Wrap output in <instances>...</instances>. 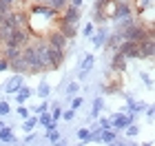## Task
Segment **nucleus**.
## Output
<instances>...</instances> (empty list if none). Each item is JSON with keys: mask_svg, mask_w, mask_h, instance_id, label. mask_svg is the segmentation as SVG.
I'll use <instances>...</instances> for the list:
<instances>
[{"mask_svg": "<svg viewBox=\"0 0 155 146\" xmlns=\"http://www.w3.org/2000/svg\"><path fill=\"white\" fill-rule=\"evenodd\" d=\"M111 69H113V71H120V73L126 69V58H124L120 51H113V62H111Z\"/></svg>", "mask_w": 155, "mask_h": 146, "instance_id": "f8f14e48", "label": "nucleus"}, {"mask_svg": "<svg viewBox=\"0 0 155 146\" xmlns=\"http://www.w3.org/2000/svg\"><path fill=\"white\" fill-rule=\"evenodd\" d=\"M78 137H80L84 144H89L91 142V131L89 128H80V131H78Z\"/></svg>", "mask_w": 155, "mask_h": 146, "instance_id": "393cba45", "label": "nucleus"}, {"mask_svg": "<svg viewBox=\"0 0 155 146\" xmlns=\"http://www.w3.org/2000/svg\"><path fill=\"white\" fill-rule=\"evenodd\" d=\"M45 5H47V7H51V9L58 13V11H62V9H64V7L69 5V0H47Z\"/></svg>", "mask_w": 155, "mask_h": 146, "instance_id": "f3484780", "label": "nucleus"}, {"mask_svg": "<svg viewBox=\"0 0 155 146\" xmlns=\"http://www.w3.org/2000/svg\"><path fill=\"white\" fill-rule=\"evenodd\" d=\"M22 58L27 62V67H29V73H45L42 62H40V55H38V47H36L33 40H29V42L22 47Z\"/></svg>", "mask_w": 155, "mask_h": 146, "instance_id": "f257e3e1", "label": "nucleus"}, {"mask_svg": "<svg viewBox=\"0 0 155 146\" xmlns=\"http://www.w3.org/2000/svg\"><path fill=\"white\" fill-rule=\"evenodd\" d=\"M102 109H104V100H102V97H95V100H93V117L100 115Z\"/></svg>", "mask_w": 155, "mask_h": 146, "instance_id": "412c9836", "label": "nucleus"}, {"mask_svg": "<svg viewBox=\"0 0 155 146\" xmlns=\"http://www.w3.org/2000/svg\"><path fill=\"white\" fill-rule=\"evenodd\" d=\"M62 120H64V122H73V117H75V111L73 109H69V111H62Z\"/></svg>", "mask_w": 155, "mask_h": 146, "instance_id": "cd10ccee", "label": "nucleus"}, {"mask_svg": "<svg viewBox=\"0 0 155 146\" xmlns=\"http://www.w3.org/2000/svg\"><path fill=\"white\" fill-rule=\"evenodd\" d=\"M38 124H42L45 128H55V124H58V122L51 117V113H49V111H45V113L38 115Z\"/></svg>", "mask_w": 155, "mask_h": 146, "instance_id": "2eb2a0df", "label": "nucleus"}, {"mask_svg": "<svg viewBox=\"0 0 155 146\" xmlns=\"http://www.w3.org/2000/svg\"><path fill=\"white\" fill-rule=\"evenodd\" d=\"M31 93H33L31 89L22 84V86H20L18 91H16V102H18V104H25V102H27V100H29V97H31Z\"/></svg>", "mask_w": 155, "mask_h": 146, "instance_id": "dca6fc26", "label": "nucleus"}, {"mask_svg": "<svg viewBox=\"0 0 155 146\" xmlns=\"http://www.w3.org/2000/svg\"><path fill=\"white\" fill-rule=\"evenodd\" d=\"M36 140H38V135H36V133H31V131H29V135H27L22 142H25V144H36Z\"/></svg>", "mask_w": 155, "mask_h": 146, "instance_id": "473e14b6", "label": "nucleus"}, {"mask_svg": "<svg viewBox=\"0 0 155 146\" xmlns=\"http://www.w3.org/2000/svg\"><path fill=\"white\" fill-rule=\"evenodd\" d=\"M82 104H84L82 97H73V100H71V109H73V111H78V109L82 106Z\"/></svg>", "mask_w": 155, "mask_h": 146, "instance_id": "2f4dec72", "label": "nucleus"}, {"mask_svg": "<svg viewBox=\"0 0 155 146\" xmlns=\"http://www.w3.org/2000/svg\"><path fill=\"white\" fill-rule=\"evenodd\" d=\"M0 47H2V38H0Z\"/></svg>", "mask_w": 155, "mask_h": 146, "instance_id": "79ce46f5", "label": "nucleus"}, {"mask_svg": "<svg viewBox=\"0 0 155 146\" xmlns=\"http://www.w3.org/2000/svg\"><path fill=\"white\" fill-rule=\"evenodd\" d=\"M107 38H109V31L102 27V29L97 31V36L93 38V44H95V47H102V44H107Z\"/></svg>", "mask_w": 155, "mask_h": 146, "instance_id": "a211bd4d", "label": "nucleus"}, {"mask_svg": "<svg viewBox=\"0 0 155 146\" xmlns=\"http://www.w3.org/2000/svg\"><path fill=\"white\" fill-rule=\"evenodd\" d=\"M97 126H100V128H113L109 117H100V120H97Z\"/></svg>", "mask_w": 155, "mask_h": 146, "instance_id": "7c9ffc66", "label": "nucleus"}, {"mask_svg": "<svg viewBox=\"0 0 155 146\" xmlns=\"http://www.w3.org/2000/svg\"><path fill=\"white\" fill-rule=\"evenodd\" d=\"M58 22L78 24V22H80V7H71V5H67L62 11H58Z\"/></svg>", "mask_w": 155, "mask_h": 146, "instance_id": "f03ea898", "label": "nucleus"}, {"mask_svg": "<svg viewBox=\"0 0 155 146\" xmlns=\"http://www.w3.org/2000/svg\"><path fill=\"white\" fill-rule=\"evenodd\" d=\"M117 5H122V2H133V0H115Z\"/></svg>", "mask_w": 155, "mask_h": 146, "instance_id": "ea45409f", "label": "nucleus"}, {"mask_svg": "<svg viewBox=\"0 0 155 146\" xmlns=\"http://www.w3.org/2000/svg\"><path fill=\"white\" fill-rule=\"evenodd\" d=\"M115 51H120V53H122L126 60H131V58H137L140 42H133V40H122V42H120V47L115 49Z\"/></svg>", "mask_w": 155, "mask_h": 146, "instance_id": "423d86ee", "label": "nucleus"}, {"mask_svg": "<svg viewBox=\"0 0 155 146\" xmlns=\"http://www.w3.org/2000/svg\"><path fill=\"white\" fill-rule=\"evenodd\" d=\"M47 140L51 142V144H55V142L60 140V133H58L55 128H47Z\"/></svg>", "mask_w": 155, "mask_h": 146, "instance_id": "b1692460", "label": "nucleus"}, {"mask_svg": "<svg viewBox=\"0 0 155 146\" xmlns=\"http://www.w3.org/2000/svg\"><path fill=\"white\" fill-rule=\"evenodd\" d=\"M97 2H107V0H97Z\"/></svg>", "mask_w": 155, "mask_h": 146, "instance_id": "a19ab883", "label": "nucleus"}, {"mask_svg": "<svg viewBox=\"0 0 155 146\" xmlns=\"http://www.w3.org/2000/svg\"><path fill=\"white\" fill-rule=\"evenodd\" d=\"M18 115H20V117H29L31 113H29V109H25V106H20V109H18Z\"/></svg>", "mask_w": 155, "mask_h": 146, "instance_id": "e433bc0d", "label": "nucleus"}, {"mask_svg": "<svg viewBox=\"0 0 155 146\" xmlns=\"http://www.w3.org/2000/svg\"><path fill=\"white\" fill-rule=\"evenodd\" d=\"M45 38H47V42L51 44V47H58V49H62V51H67L69 42H71V40H69V38L64 36V33H60L58 29H51Z\"/></svg>", "mask_w": 155, "mask_h": 146, "instance_id": "39448f33", "label": "nucleus"}, {"mask_svg": "<svg viewBox=\"0 0 155 146\" xmlns=\"http://www.w3.org/2000/svg\"><path fill=\"white\" fill-rule=\"evenodd\" d=\"M22 55V47L20 44H2V58L7 60H16Z\"/></svg>", "mask_w": 155, "mask_h": 146, "instance_id": "1a4fd4ad", "label": "nucleus"}, {"mask_svg": "<svg viewBox=\"0 0 155 146\" xmlns=\"http://www.w3.org/2000/svg\"><path fill=\"white\" fill-rule=\"evenodd\" d=\"M9 71H13V73H29V67H27V62H25V58L20 55V58H16V60H9Z\"/></svg>", "mask_w": 155, "mask_h": 146, "instance_id": "9d476101", "label": "nucleus"}, {"mask_svg": "<svg viewBox=\"0 0 155 146\" xmlns=\"http://www.w3.org/2000/svg\"><path fill=\"white\" fill-rule=\"evenodd\" d=\"M0 71H9V60L0 55Z\"/></svg>", "mask_w": 155, "mask_h": 146, "instance_id": "c9c22d12", "label": "nucleus"}, {"mask_svg": "<svg viewBox=\"0 0 155 146\" xmlns=\"http://www.w3.org/2000/svg\"><path fill=\"white\" fill-rule=\"evenodd\" d=\"M55 29L60 33H64L69 40H73L78 36V24H67V22H55Z\"/></svg>", "mask_w": 155, "mask_h": 146, "instance_id": "9b49d317", "label": "nucleus"}, {"mask_svg": "<svg viewBox=\"0 0 155 146\" xmlns=\"http://www.w3.org/2000/svg\"><path fill=\"white\" fill-rule=\"evenodd\" d=\"M93 62H95L93 55H87V58L82 60V64H80V69H82V71H80V80H84V78L91 73V69H93Z\"/></svg>", "mask_w": 155, "mask_h": 146, "instance_id": "4468645a", "label": "nucleus"}, {"mask_svg": "<svg viewBox=\"0 0 155 146\" xmlns=\"http://www.w3.org/2000/svg\"><path fill=\"white\" fill-rule=\"evenodd\" d=\"M78 91H80V84H78V82H71V84L67 86V97H73Z\"/></svg>", "mask_w": 155, "mask_h": 146, "instance_id": "bb28decb", "label": "nucleus"}, {"mask_svg": "<svg viewBox=\"0 0 155 146\" xmlns=\"http://www.w3.org/2000/svg\"><path fill=\"white\" fill-rule=\"evenodd\" d=\"M155 53V36H146L140 42V51H137V60H151Z\"/></svg>", "mask_w": 155, "mask_h": 146, "instance_id": "20e7f679", "label": "nucleus"}, {"mask_svg": "<svg viewBox=\"0 0 155 146\" xmlns=\"http://www.w3.org/2000/svg\"><path fill=\"white\" fill-rule=\"evenodd\" d=\"M0 142H2V144H16L18 137L13 135V131L9 126H2V128H0Z\"/></svg>", "mask_w": 155, "mask_h": 146, "instance_id": "ddd939ff", "label": "nucleus"}, {"mask_svg": "<svg viewBox=\"0 0 155 146\" xmlns=\"http://www.w3.org/2000/svg\"><path fill=\"white\" fill-rule=\"evenodd\" d=\"M102 91H104V95H115V93H120V86H115V84H111V82H107V84L102 86Z\"/></svg>", "mask_w": 155, "mask_h": 146, "instance_id": "5701e85b", "label": "nucleus"}, {"mask_svg": "<svg viewBox=\"0 0 155 146\" xmlns=\"http://www.w3.org/2000/svg\"><path fill=\"white\" fill-rule=\"evenodd\" d=\"M0 2H5V5H11V7H18L16 0H0Z\"/></svg>", "mask_w": 155, "mask_h": 146, "instance_id": "4c0bfd02", "label": "nucleus"}, {"mask_svg": "<svg viewBox=\"0 0 155 146\" xmlns=\"http://www.w3.org/2000/svg\"><path fill=\"white\" fill-rule=\"evenodd\" d=\"M49 58H51V69L55 71V69H60L62 64H64V60H67V51H62V49L49 44Z\"/></svg>", "mask_w": 155, "mask_h": 146, "instance_id": "0eeeda50", "label": "nucleus"}, {"mask_svg": "<svg viewBox=\"0 0 155 146\" xmlns=\"http://www.w3.org/2000/svg\"><path fill=\"white\" fill-rule=\"evenodd\" d=\"M22 84H25V75H22V73H13L11 78H9V80H7L5 84H2V89H5L7 93H16V91H18V89L22 86Z\"/></svg>", "mask_w": 155, "mask_h": 146, "instance_id": "6e6552de", "label": "nucleus"}, {"mask_svg": "<svg viewBox=\"0 0 155 146\" xmlns=\"http://www.w3.org/2000/svg\"><path fill=\"white\" fill-rule=\"evenodd\" d=\"M49 106H51V102H42L40 106L36 109V113H38V115H40V113H45V111H49Z\"/></svg>", "mask_w": 155, "mask_h": 146, "instance_id": "f704fd0d", "label": "nucleus"}, {"mask_svg": "<svg viewBox=\"0 0 155 146\" xmlns=\"http://www.w3.org/2000/svg\"><path fill=\"white\" fill-rule=\"evenodd\" d=\"M124 131H126V135H131V137L140 135V128H137V126H135V124H133V122H131V124H129V126H126Z\"/></svg>", "mask_w": 155, "mask_h": 146, "instance_id": "c85d7f7f", "label": "nucleus"}, {"mask_svg": "<svg viewBox=\"0 0 155 146\" xmlns=\"http://www.w3.org/2000/svg\"><path fill=\"white\" fill-rule=\"evenodd\" d=\"M69 5H71V7H80L82 0H69Z\"/></svg>", "mask_w": 155, "mask_h": 146, "instance_id": "58836bf2", "label": "nucleus"}, {"mask_svg": "<svg viewBox=\"0 0 155 146\" xmlns=\"http://www.w3.org/2000/svg\"><path fill=\"white\" fill-rule=\"evenodd\" d=\"M140 78H142V80H144V84H146V86H149V89L153 86V80H151V75H149V73H140Z\"/></svg>", "mask_w": 155, "mask_h": 146, "instance_id": "72a5a7b5", "label": "nucleus"}, {"mask_svg": "<svg viewBox=\"0 0 155 146\" xmlns=\"http://www.w3.org/2000/svg\"><path fill=\"white\" fill-rule=\"evenodd\" d=\"M40 97H45V100H47V97H49V93H51V86H49L47 84V82H40V86H38V91H36Z\"/></svg>", "mask_w": 155, "mask_h": 146, "instance_id": "aec40b11", "label": "nucleus"}, {"mask_svg": "<svg viewBox=\"0 0 155 146\" xmlns=\"http://www.w3.org/2000/svg\"><path fill=\"white\" fill-rule=\"evenodd\" d=\"M38 124V115H29L25 117V131H33V126Z\"/></svg>", "mask_w": 155, "mask_h": 146, "instance_id": "4be33fe9", "label": "nucleus"}, {"mask_svg": "<svg viewBox=\"0 0 155 146\" xmlns=\"http://www.w3.org/2000/svg\"><path fill=\"white\" fill-rule=\"evenodd\" d=\"M29 40H31V31L25 27V29H13L2 44H20V47H25Z\"/></svg>", "mask_w": 155, "mask_h": 146, "instance_id": "7ed1b4c3", "label": "nucleus"}, {"mask_svg": "<svg viewBox=\"0 0 155 146\" xmlns=\"http://www.w3.org/2000/svg\"><path fill=\"white\" fill-rule=\"evenodd\" d=\"M9 113H11V106H9V102L0 100V117H7Z\"/></svg>", "mask_w": 155, "mask_h": 146, "instance_id": "a878e982", "label": "nucleus"}, {"mask_svg": "<svg viewBox=\"0 0 155 146\" xmlns=\"http://www.w3.org/2000/svg\"><path fill=\"white\" fill-rule=\"evenodd\" d=\"M82 33H84V36H87V38H93V22H87V24H84Z\"/></svg>", "mask_w": 155, "mask_h": 146, "instance_id": "c756f323", "label": "nucleus"}, {"mask_svg": "<svg viewBox=\"0 0 155 146\" xmlns=\"http://www.w3.org/2000/svg\"><path fill=\"white\" fill-rule=\"evenodd\" d=\"M60 115H62V106H60V102H51V117L55 122L60 120Z\"/></svg>", "mask_w": 155, "mask_h": 146, "instance_id": "6ab92c4d", "label": "nucleus"}]
</instances>
